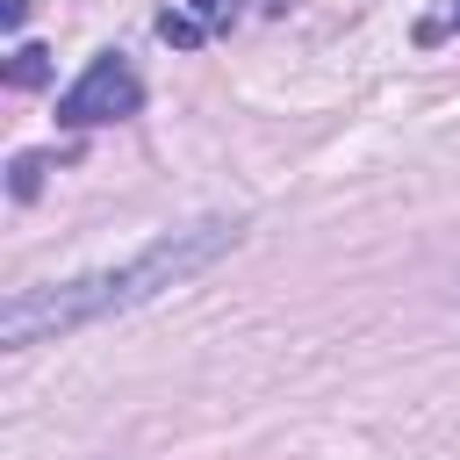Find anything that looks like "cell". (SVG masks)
Instances as JSON below:
<instances>
[{"label":"cell","mask_w":460,"mask_h":460,"mask_svg":"<svg viewBox=\"0 0 460 460\" xmlns=\"http://www.w3.org/2000/svg\"><path fill=\"white\" fill-rule=\"evenodd\" d=\"M230 244H237V223L230 216H201V223L158 230L122 266H93V273H72V280L14 288L7 309H0V345L7 352H29V345H58V338H72V331H86L101 316H129V309L187 288L194 273H208Z\"/></svg>","instance_id":"1"},{"label":"cell","mask_w":460,"mask_h":460,"mask_svg":"<svg viewBox=\"0 0 460 460\" xmlns=\"http://www.w3.org/2000/svg\"><path fill=\"white\" fill-rule=\"evenodd\" d=\"M144 108V79L129 72L122 50H101L65 93H58V122L65 129H101V122H129Z\"/></svg>","instance_id":"2"},{"label":"cell","mask_w":460,"mask_h":460,"mask_svg":"<svg viewBox=\"0 0 460 460\" xmlns=\"http://www.w3.org/2000/svg\"><path fill=\"white\" fill-rule=\"evenodd\" d=\"M223 14H230V0H180V7L158 14V36L180 43V50H194V43H208V29H216Z\"/></svg>","instance_id":"3"},{"label":"cell","mask_w":460,"mask_h":460,"mask_svg":"<svg viewBox=\"0 0 460 460\" xmlns=\"http://www.w3.org/2000/svg\"><path fill=\"white\" fill-rule=\"evenodd\" d=\"M50 79V50L43 43H14V58H7V86H43Z\"/></svg>","instance_id":"4"},{"label":"cell","mask_w":460,"mask_h":460,"mask_svg":"<svg viewBox=\"0 0 460 460\" xmlns=\"http://www.w3.org/2000/svg\"><path fill=\"white\" fill-rule=\"evenodd\" d=\"M43 165H50L43 151H22V158H14V180H7V187H14V201H29V194L43 187Z\"/></svg>","instance_id":"5"},{"label":"cell","mask_w":460,"mask_h":460,"mask_svg":"<svg viewBox=\"0 0 460 460\" xmlns=\"http://www.w3.org/2000/svg\"><path fill=\"white\" fill-rule=\"evenodd\" d=\"M453 29H460V0H446V14H431L417 36H424V43H438V36H453Z\"/></svg>","instance_id":"6"},{"label":"cell","mask_w":460,"mask_h":460,"mask_svg":"<svg viewBox=\"0 0 460 460\" xmlns=\"http://www.w3.org/2000/svg\"><path fill=\"white\" fill-rule=\"evenodd\" d=\"M22 14H29V0H7V7H0V22H7V29H22Z\"/></svg>","instance_id":"7"}]
</instances>
